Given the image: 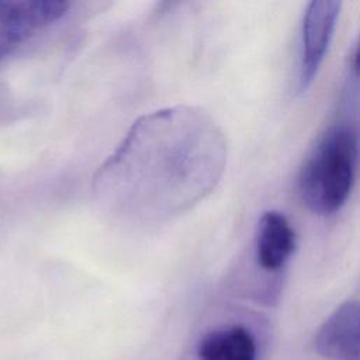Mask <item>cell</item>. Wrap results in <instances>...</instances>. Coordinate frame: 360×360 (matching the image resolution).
Masks as SVG:
<instances>
[{"instance_id":"cell-1","label":"cell","mask_w":360,"mask_h":360,"mask_svg":"<svg viewBox=\"0 0 360 360\" xmlns=\"http://www.w3.org/2000/svg\"><path fill=\"white\" fill-rule=\"evenodd\" d=\"M224 135L194 107L139 118L94 176L97 200L118 218L160 222L188 210L219 181Z\"/></svg>"},{"instance_id":"cell-2","label":"cell","mask_w":360,"mask_h":360,"mask_svg":"<svg viewBox=\"0 0 360 360\" xmlns=\"http://www.w3.org/2000/svg\"><path fill=\"white\" fill-rule=\"evenodd\" d=\"M360 136L354 127H330L305 159L298 176V193L305 207L318 215L336 214L347 201L356 179Z\"/></svg>"},{"instance_id":"cell-3","label":"cell","mask_w":360,"mask_h":360,"mask_svg":"<svg viewBox=\"0 0 360 360\" xmlns=\"http://www.w3.org/2000/svg\"><path fill=\"white\" fill-rule=\"evenodd\" d=\"M69 7L60 0H0V60L62 18Z\"/></svg>"},{"instance_id":"cell-4","label":"cell","mask_w":360,"mask_h":360,"mask_svg":"<svg viewBox=\"0 0 360 360\" xmlns=\"http://www.w3.org/2000/svg\"><path fill=\"white\" fill-rule=\"evenodd\" d=\"M340 1H311L302 18V51L300 65V90H307L316 77L330 45Z\"/></svg>"},{"instance_id":"cell-5","label":"cell","mask_w":360,"mask_h":360,"mask_svg":"<svg viewBox=\"0 0 360 360\" xmlns=\"http://www.w3.org/2000/svg\"><path fill=\"white\" fill-rule=\"evenodd\" d=\"M315 350L328 360H360V301L342 304L325 319Z\"/></svg>"},{"instance_id":"cell-6","label":"cell","mask_w":360,"mask_h":360,"mask_svg":"<svg viewBox=\"0 0 360 360\" xmlns=\"http://www.w3.org/2000/svg\"><path fill=\"white\" fill-rule=\"evenodd\" d=\"M295 232L278 211H266L259 222L256 257L264 271H278L295 250Z\"/></svg>"},{"instance_id":"cell-7","label":"cell","mask_w":360,"mask_h":360,"mask_svg":"<svg viewBox=\"0 0 360 360\" xmlns=\"http://www.w3.org/2000/svg\"><path fill=\"white\" fill-rule=\"evenodd\" d=\"M198 360H257L256 339L242 325L208 332L198 343Z\"/></svg>"},{"instance_id":"cell-8","label":"cell","mask_w":360,"mask_h":360,"mask_svg":"<svg viewBox=\"0 0 360 360\" xmlns=\"http://www.w3.org/2000/svg\"><path fill=\"white\" fill-rule=\"evenodd\" d=\"M353 70L360 77V39H359V44L356 46L354 55H353Z\"/></svg>"}]
</instances>
